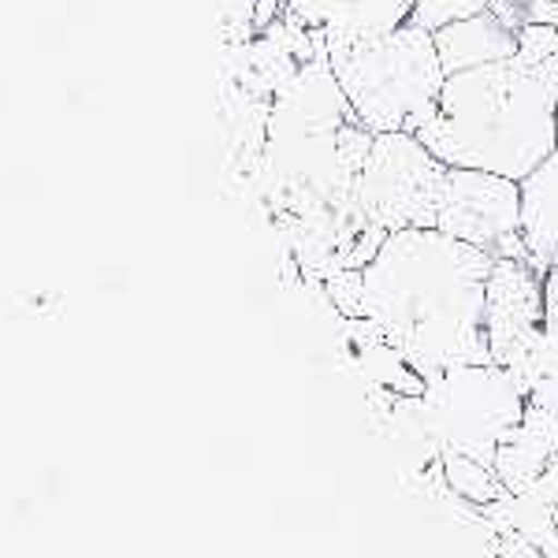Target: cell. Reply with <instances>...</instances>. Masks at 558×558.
Wrapping results in <instances>:
<instances>
[{"label":"cell","mask_w":558,"mask_h":558,"mask_svg":"<svg viewBox=\"0 0 558 558\" xmlns=\"http://www.w3.org/2000/svg\"><path fill=\"white\" fill-rule=\"evenodd\" d=\"M495 254L436 228L387 231L362 268V317L421 376L492 362L488 279Z\"/></svg>","instance_id":"obj_1"},{"label":"cell","mask_w":558,"mask_h":558,"mask_svg":"<svg viewBox=\"0 0 558 558\" xmlns=\"http://www.w3.org/2000/svg\"><path fill=\"white\" fill-rule=\"evenodd\" d=\"M417 142L451 168L525 183L558 149V60L510 57L447 75Z\"/></svg>","instance_id":"obj_2"},{"label":"cell","mask_w":558,"mask_h":558,"mask_svg":"<svg viewBox=\"0 0 558 558\" xmlns=\"http://www.w3.org/2000/svg\"><path fill=\"white\" fill-rule=\"evenodd\" d=\"M328 68L373 134H417L447 83L432 31L417 23L328 45Z\"/></svg>","instance_id":"obj_3"},{"label":"cell","mask_w":558,"mask_h":558,"mask_svg":"<svg viewBox=\"0 0 558 558\" xmlns=\"http://www.w3.org/2000/svg\"><path fill=\"white\" fill-rule=\"evenodd\" d=\"M421 402L439 451L488 465H495L502 439L521 425L529 410L525 384L499 362L451 365L428 376Z\"/></svg>","instance_id":"obj_4"},{"label":"cell","mask_w":558,"mask_h":558,"mask_svg":"<svg viewBox=\"0 0 558 558\" xmlns=\"http://www.w3.org/2000/svg\"><path fill=\"white\" fill-rule=\"evenodd\" d=\"M451 165L421 146L417 134H376L357 179V209L380 231L436 228Z\"/></svg>","instance_id":"obj_5"},{"label":"cell","mask_w":558,"mask_h":558,"mask_svg":"<svg viewBox=\"0 0 558 558\" xmlns=\"http://www.w3.org/2000/svg\"><path fill=\"white\" fill-rule=\"evenodd\" d=\"M436 231L488 250L495 257H525L521 239V183L476 168H451L439 202Z\"/></svg>","instance_id":"obj_6"},{"label":"cell","mask_w":558,"mask_h":558,"mask_svg":"<svg viewBox=\"0 0 558 558\" xmlns=\"http://www.w3.org/2000/svg\"><path fill=\"white\" fill-rule=\"evenodd\" d=\"M547 320L544 276L525 257H495L488 279V343L492 362L514 365L525 357Z\"/></svg>","instance_id":"obj_7"},{"label":"cell","mask_w":558,"mask_h":558,"mask_svg":"<svg viewBox=\"0 0 558 558\" xmlns=\"http://www.w3.org/2000/svg\"><path fill=\"white\" fill-rule=\"evenodd\" d=\"M417 0H283L287 20L317 34L324 45L376 38L410 23Z\"/></svg>","instance_id":"obj_8"},{"label":"cell","mask_w":558,"mask_h":558,"mask_svg":"<svg viewBox=\"0 0 558 558\" xmlns=\"http://www.w3.org/2000/svg\"><path fill=\"white\" fill-rule=\"evenodd\" d=\"M555 451H558V410L529 402L521 425L502 439L499 454H495V473H499L502 488L510 495L529 492L547 473Z\"/></svg>","instance_id":"obj_9"},{"label":"cell","mask_w":558,"mask_h":558,"mask_svg":"<svg viewBox=\"0 0 558 558\" xmlns=\"http://www.w3.org/2000/svg\"><path fill=\"white\" fill-rule=\"evenodd\" d=\"M432 41H436L439 64H444L447 75L510 60V57H518V45H521L514 26L502 23L499 15H492V12L470 15V20H458L451 26H439V31L432 34Z\"/></svg>","instance_id":"obj_10"},{"label":"cell","mask_w":558,"mask_h":558,"mask_svg":"<svg viewBox=\"0 0 558 558\" xmlns=\"http://www.w3.org/2000/svg\"><path fill=\"white\" fill-rule=\"evenodd\" d=\"M521 239L536 272L558 265V149L521 183Z\"/></svg>","instance_id":"obj_11"},{"label":"cell","mask_w":558,"mask_h":558,"mask_svg":"<svg viewBox=\"0 0 558 558\" xmlns=\"http://www.w3.org/2000/svg\"><path fill=\"white\" fill-rule=\"evenodd\" d=\"M514 376L525 384L533 407L558 410V310H551V305H547V320L533 339V347L514 365Z\"/></svg>","instance_id":"obj_12"},{"label":"cell","mask_w":558,"mask_h":558,"mask_svg":"<svg viewBox=\"0 0 558 558\" xmlns=\"http://www.w3.org/2000/svg\"><path fill=\"white\" fill-rule=\"evenodd\" d=\"M439 473H444L447 492H451L454 499L470 502L473 510L492 507L495 499H502V495H507V488H502V481H499V473H495V465L476 462V458L447 451L444 458H439Z\"/></svg>","instance_id":"obj_13"},{"label":"cell","mask_w":558,"mask_h":558,"mask_svg":"<svg viewBox=\"0 0 558 558\" xmlns=\"http://www.w3.org/2000/svg\"><path fill=\"white\" fill-rule=\"evenodd\" d=\"M492 0H417L413 4V15L410 23L425 26V31L436 34L439 26H451L458 20H470V15H481L488 12Z\"/></svg>","instance_id":"obj_14"},{"label":"cell","mask_w":558,"mask_h":558,"mask_svg":"<svg viewBox=\"0 0 558 558\" xmlns=\"http://www.w3.org/2000/svg\"><path fill=\"white\" fill-rule=\"evenodd\" d=\"M533 488H536L539 495H544V502L551 507V518H555V529H558V451H555V458H551V465H547V473L539 476Z\"/></svg>","instance_id":"obj_15"},{"label":"cell","mask_w":558,"mask_h":558,"mask_svg":"<svg viewBox=\"0 0 558 558\" xmlns=\"http://www.w3.org/2000/svg\"><path fill=\"white\" fill-rule=\"evenodd\" d=\"M555 49H558V38H555Z\"/></svg>","instance_id":"obj_16"},{"label":"cell","mask_w":558,"mask_h":558,"mask_svg":"<svg viewBox=\"0 0 558 558\" xmlns=\"http://www.w3.org/2000/svg\"><path fill=\"white\" fill-rule=\"evenodd\" d=\"M555 4H558V0H555Z\"/></svg>","instance_id":"obj_17"}]
</instances>
